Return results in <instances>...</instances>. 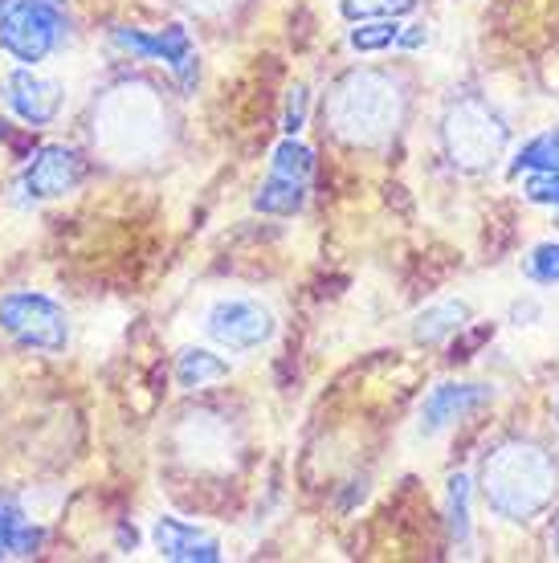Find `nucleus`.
I'll return each mask as SVG.
<instances>
[{
  "label": "nucleus",
  "instance_id": "f257e3e1",
  "mask_svg": "<svg viewBox=\"0 0 559 563\" xmlns=\"http://www.w3.org/2000/svg\"><path fill=\"white\" fill-rule=\"evenodd\" d=\"M66 37V0H9L0 9V49L37 66Z\"/></svg>",
  "mask_w": 559,
  "mask_h": 563
},
{
  "label": "nucleus",
  "instance_id": "f03ea898",
  "mask_svg": "<svg viewBox=\"0 0 559 563\" xmlns=\"http://www.w3.org/2000/svg\"><path fill=\"white\" fill-rule=\"evenodd\" d=\"M0 331L17 339L29 352L57 355L70 343V319L54 298L33 295V290H13L0 298Z\"/></svg>",
  "mask_w": 559,
  "mask_h": 563
},
{
  "label": "nucleus",
  "instance_id": "7ed1b4c3",
  "mask_svg": "<svg viewBox=\"0 0 559 563\" xmlns=\"http://www.w3.org/2000/svg\"><path fill=\"white\" fill-rule=\"evenodd\" d=\"M205 331L229 352H253L274 339V314L253 298H221L205 314Z\"/></svg>",
  "mask_w": 559,
  "mask_h": 563
},
{
  "label": "nucleus",
  "instance_id": "20e7f679",
  "mask_svg": "<svg viewBox=\"0 0 559 563\" xmlns=\"http://www.w3.org/2000/svg\"><path fill=\"white\" fill-rule=\"evenodd\" d=\"M111 42L119 45V49H127V54L147 57V62H164V66L184 82V90L196 86V54H193L188 29L168 25V29H160V33H147V29H114Z\"/></svg>",
  "mask_w": 559,
  "mask_h": 563
},
{
  "label": "nucleus",
  "instance_id": "39448f33",
  "mask_svg": "<svg viewBox=\"0 0 559 563\" xmlns=\"http://www.w3.org/2000/svg\"><path fill=\"white\" fill-rule=\"evenodd\" d=\"M86 176V164L83 155L66 147V143H45L33 152V159L25 164V176H21V188H25V197L33 200H57L74 192Z\"/></svg>",
  "mask_w": 559,
  "mask_h": 563
},
{
  "label": "nucleus",
  "instance_id": "423d86ee",
  "mask_svg": "<svg viewBox=\"0 0 559 563\" xmlns=\"http://www.w3.org/2000/svg\"><path fill=\"white\" fill-rule=\"evenodd\" d=\"M0 99H4V107H9L21 123L45 128V123H54L57 111H62V86L33 70H13V74H4V82H0Z\"/></svg>",
  "mask_w": 559,
  "mask_h": 563
},
{
  "label": "nucleus",
  "instance_id": "0eeeda50",
  "mask_svg": "<svg viewBox=\"0 0 559 563\" xmlns=\"http://www.w3.org/2000/svg\"><path fill=\"white\" fill-rule=\"evenodd\" d=\"M152 543L164 560H176V563H217L221 560V543H217V536H209V531L196 527V522L176 519V515L155 519Z\"/></svg>",
  "mask_w": 559,
  "mask_h": 563
},
{
  "label": "nucleus",
  "instance_id": "6e6552de",
  "mask_svg": "<svg viewBox=\"0 0 559 563\" xmlns=\"http://www.w3.org/2000/svg\"><path fill=\"white\" fill-rule=\"evenodd\" d=\"M486 400H490V388H482V384H441L420 405V433L429 437L441 433L446 424H453L465 412H474Z\"/></svg>",
  "mask_w": 559,
  "mask_h": 563
},
{
  "label": "nucleus",
  "instance_id": "1a4fd4ad",
  "mask_svg": "<svg viewBox=\"0 0 559 563\" xmlns=\"http://www.w3.org/2000/svg\"><path fill=\"white\" fill-rule=\"evenodd\" d=\"M45 543V527L33 522L17 503H0V560L37 555Z\"/></svg>",
  "mask_w": 559,
  "mask_h": 563
},
{
  "label": "nucleus",
  "instance_id": "9d476101",
  "mask_svg": "<svg viewBox=\"0 0 559 563\" xmlns=\"http://www.w3.org/2000/svg\"><path fill=\"white\" fill-rule=\"evenodd\" d=\"M303 200H307V180L286 176V172H270L253 197V209L270 212V217H294L303 209Z\"/></svg>",
  "mask_w": 559,
  "mask_h": 563
},
{
  "label": "nucleus",
  "instance_id": "9b49d317",
  "mask_svg": "<svg viewBox=\"0 0 559 563\" xmlns=\"http://www.w3.org/2000/svg\"><path fill=\"white\" fill-rule=\"evenodd\" d=\"M465 314H470L465 302H437V307L420 310L417 314V323H413V339H420V343H437V339L462 331Z\"/></svg>",
  "mask_w": 559,
  "mask_h": 563
},
{
  "label": "nucleus",
  "instance_id": "f8f14e48",
  "mask_svg": "<svg viewBox=\"0 0 559 563\" xmlns=\"http://www.w3.org/2000/svg\"><path fill=\"white\" fill-rule=\"evenodd\" d=\"M224 376H229V364H224L221 355L200 352V347H188V352L180 355V364H176L180 388H205V384L224 380Z\"/></svg>",
  "mask_w": 559,
  "mask_h": 563
},
{
  "label": "nucleus",
  "instance_id": "ddd939ff",
  "mask_svg": "<svg viewBox=\"0 0 559 563\" xmlns=\"http://www.w3.org/2000/svg\"><path fill=\"white\" fill-rule=\"evenodd\" d=\"M401 33H405V25L396 16H380V21H360V29H351L348 42L360 54H380V49L401 45Z\"/></svg>",
  "mask_w": 559,
  "mask_h": 563
},
{
  "label": "nucleus",
  "instance_id": "4468645a",
  "mask_svg": "<svg viewBox=\"0 0 559 563\" xmlns=\"http://www.w3.org/2000/svg\"><path fill=\"white\" fill-rule=\"evenodd\" d=\"M518 172H559V131H544L527 147H518L511 176H518Z\"/></svg>",
  "mask_w": 559,
  "mask_h": 563
},
{
  "label": "nucleus",
  "instance_id": "2eb2a0df",
  "mask_svg": "<svg viewBox=\"0 0 559 563\" xmlns=\"http://www.w3.org/2000/svg\"><path fill=\"white\" fill-rule=\"evenodd\" d=\"M449 536L458 543H470V478L465 474L449 478Z\"/></svg>",
  "mask_w": 559,
  "mask_h": 563
},
{
  "label": "nucleus",
  "instance_id": "dca6fc26",
  "mask_svg": "<svg viewBox=\"0 0 559 563\" xmlns=\"http://www.w3.org/2000/svg\"><path fill=\"white\" fill-rule=\"evenodd\" d=\"M417 0H339V13L348 21H380V16L408 13Z\"/></svg>",
  "mask_w": 559,
  "mask_h": 563
},
{
  "label": "nucleus",
  "instance_id": "f3484780",
  "mask_svg": "<svg viewBox=\"0 0 559 563\" xmlns=\"http://www.w3.org/2000/svg\"><path fill=\"white\" fill-rule=\"evenodd\" d=\"M527 278L539 282V286H559V245L556 241H544L527 254Z\"/></svg>",
  "mask_w": 559,
  "mask_h": 563
},
{
  "label": "nucleus",
  "instance_id": "a211bd4d",
  "mask_svg": "<svg viewBox=\"0 0 559 563\" xmlns=\"http://www.w3.org/2000/svg\"><path fill=\"white\" fill-rule=\"evenodd\" d=\"M523 197L531 205H556L559 209V172H535L531 180L523 184Z\"/></svg>",
  "mask_w": 559,
  "mask_h": 563
},
{
  "label": "nucleus",
  "instance_id": "6ab92c4d",
  "mask_svg": "<svg viewBox=\"0 0 559 563\" xmlns=\"http://www.w3.org/2000/svg\"><path fill=\"white\" fill-rule=\"evenodd\" d=\"M307 111H310V90L307 86H294L291 99H286V135H298L303 131V123H307Z\"/></svg>",
  "mask_w": 559,
  "mask_h": 563
},
{
  "label": "nucleus",
  "instance_id": "aec40b11",
  "mask_svg": "<svg viewBox=\"0 0 559 563\" xmlns=\"http://www.w3.org/2000/svg\"><path fill=\"white\" fill-rule=\"evenodd\" d=\"M556 412H559V400H556Z\"/></svg>",
  "mask_w": 559,
  "mask_h": 563
}]
</instances>
